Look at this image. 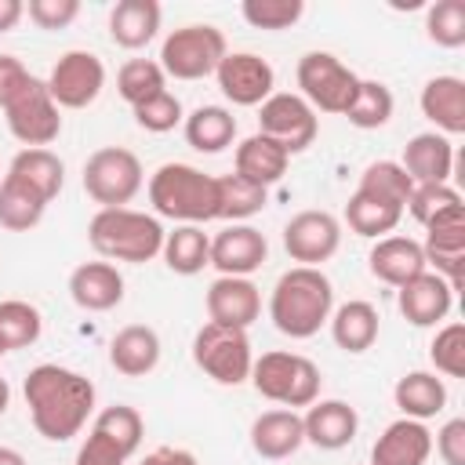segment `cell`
Wrapping results in <instances>:
<instances>
[{"mask_svg": "<svg viewBox=\"0 0 465 465\" xmlns=\"http://www.w3.org/2000/svg\"><path fill=\"white\" fill-rule=\"evenodd\" d=\"M425 229V265H432L436 276H443L454 291L461 287V272H465V203L436 214Z\"/></svg>", "mask_w": 465, "mask_h": 465, "instance_id": "14", "label": "cell"}, {"mask_svg": "<svg viewBox=\"0 0 465 465\" xmlns=\"http://www.w3.org/2000/svg\"><path fill=\"white\" fill-rule=\"evenodd\" d=\"M4 352H7V349H4V341H0V356H4Z\"/></svg>", "mask_w": 465, "mask_h": 465, "instance_id": "55", "label": "cell"}, {"mask_svg": "<svg viewBox=\"0 0 465 465\" xmlns=\"http://www.w3.org/2000/svg\"><path fill=\"white\" fill-rule=\"evenodd\" d=\"M69 298L87 312H109L124 302V276L113 262H84L69 272Z\"/></svg>", "mask_w": 465, "mask_h": 465, "instance_id": "21", "label": "cell"}, {"mask_svg": "<svg viewBox=\"0 0 465 465\" xmlns=\"http://www.w3.org/2000/svg\"><path fill=\"white\" fill-rule=\"evenodd\" d=\"M182 124H185V142L196 153H222L236 138V116L225 105H200Z\"/></svg>", "mask_w": 465, "mask_h": 465, "instance_id": "33", "label": "cell"}, {"mask_svg": "<svg viewBox=\"0 0 465 465\" xmlns=\"http://www.w3.org/2000/svg\"><path fill=\"white\" fill-rule=\"evenodd\" d=\"M25 15L40 29H65L80 15V0H29Z\"/></svg>", "mask_w": 465, "mask_h": 465, "instance_id": "47", "label": "cell"}, {"mask_svg": "<svg viewBox=\"0 0 465 465\" xmlns=\"http://www.w3.org/2000/svg\"><path fill=\"white\" fill-rule=\"evenodd\" d=\"M142 465H200L193 450H182V447H156L142 458Z\"/></svg>", "mask_w": 465, "mask_h": 465, "instance_id": "51", "label": "cell"}, {"mask_svg": "<svg viewBox=\"0 0 465 465\" xmlns=\"http://www.w3.org/2000/svg\"><path fill=\"white\" fill-rule=\"evenodd\" d=\"M160 334L145 323H127L113 334L109 341V363L116 367V374L124 378H145L156 371L160 363Z\"/></svg>", "mask_w": 465, "mask_h": 465, "instance_id": "25", "label": "cell"}, {"mask_svg": "<svg viewBox=\"0 0 465 465\" xmlns=\"http://www.w3.org/2000/svg\"><path fill=\"white\" fill-rule=\"evenodd\" d=\"M149 203L160 218L203 225L218 218V182L193 163H160L149 178Z\"/></svg>", "mask_w": 465, "mask_h": 465, "instance_id": "3", "label": "cell"}, {"mask_svg": "<svg viewBox=\"0 0 465 465\" xmlns=\"http://www.w3.org/2000/svg\"><path fill=\"white\" fill-rule=\"evenodd\" d=\"M403 211L400 207H389V203H378L363 193H352L349 203H345V222L356 236H367V240H381L385 232H392L400 225Z\"/></svg>", "mask_w": 465, "mask_h": 465, "instance_id": "40", "label": "cell"}, {"mask_svg": "<svg viewBox=\"0 0 465 465\" xmlns=\"http://www.w3.org/2000/svg\"><path fill=\"white\" fill-rule=\"evenodd\" d=\"M258 134H265L269 142H276L287 156H298L305 153L316 134H320V120H316V109L294 94V91H272L262 109H258Z\"/></svg>", "mask_w": 465, "mask_h": 465, "instance_id": "10", "label": "cell"}, {"mask_svg": "<svg viewBox=\"0 0 465 465\" xmlns=\"http://www.w3.org/2000/svg\"><path fill=\"white\" fill-rule=\"evenodd\" d=\"M7 178H15L29 193H36L44 203H51L65 185V163L51 149H22V153H15Z\"/></svg>", "mask_w": 465, "mask_h": 465, "instance_id": "28", "label": "cell"}, {"mask_svg": "<svg viewBox=\"0 0 465 465\" xmlns=\"http://www.w3.org/2000/svg\"><path fill=\"white\" fill-rule=\"evenodd\" d=\"M0 465H29V461L22 458V450H15V447H0Z\"/></svg>", "mask_w": 465, "mask_h": 465, "instance_id": "53", "label": "cell"}, {"mask_svg": "<svg viewBox=\"0 0 465 465\" xmlns=\"http://www.w3.org/2000/svg\"><path fill=\"white\" fill-rule=\"evenodd\" d=\"M91 432L105 436L124 458H131V454L142 447L145 421H142V414H138L134 407H127V403H113V407H105V411L94 418V429H91Z\"/></svg>", "mask_w": 465, "mask_h": 465, "instance_id": "39", "label": "cell"}, {"mask_svg": "<svg viewBox=\"0 0 465 465\" xmlns=\"http://www.w3.org/2000/svg\"><path fill=\"white\" fill-rule=\"evenodd\" d=\"M193 363L214 378L218 385H243L251 378V338L240 327H222V323H203L193 334Z\"/></svg>", "mask_w": 465, "mask_h": 465, "instance_id": "8", "label": "cell"}, {"mask_svg": "<svg viewBox=\"0 0 465 465\" xmlns=\"http://www.w3.org/2000/svg\"><path fill=\"white\" fill-rule=\"evenodd\" d=\"M425 33L436 47H461L465 44V4L461 0H436L425 11Z\"/></svg>", "mask_w": 465, "mask_h": 465, "instance_id": "42", "label": "cell"}, {"mask_svg": "<svg viewBox=\"0 0 465 465\" xmlns=\"http://www.w3.org/2000/svg\"><path fill=\"white\" fill-rule=\"evenodd\" d=\"M421 116L436 124L440 134H461L465 131V80L461 76H432L421 87Z\"/></svg>", "mask_w": 465, "mask_h": 465, "instance_id": "26", "label": "cell"}, {"mask_svg": "<svg viewBox=\"0 0 465 465\" xmlns=\"http://www.w3.org/2000/svg\"><path fill=\"white\" fill-rule=\"evenodd\" d=\"M432 454V432L425 421L400 418L385 425V432L371 447V465H425Z\"/></svg>", "mask_w": 465, "mask_h": 465, "instance_id": "22", "label": "cell"}, {"mask_svg": "<svg viewBox=\"0 0 465 465\" xmlns=\"http://www.w3.org/2000/svg\"><path fill=\"white\" fill-rule=\"evenodd\" d=\"M4 120H7V131L25 145V149H47L58 134H62V113L47 91L44 80H29L18 98L4 109Z\"/></svg>", "mask_w": 465, "mask_h": 465, "instance_id": "11", "label": "cell"}, {"mask_svg": "<svg viewBox=\"0 0 465 465\" xmlns=\"http://www.w3.org/2000/svg\"><path fill=\"white\" fill-rule=\"evenodd\" d=\"M341 247V222L331 211H298L287 225H283V251L291 254V262L320 269L327 258H334Z\"/></svg>", "mask_w": 465, "mask_h": 465, "instance_id": "13", "label": "cell"}, {"mask_svg": "<svg viewBox=\"0 0 465 465\" xmlns=\"http://www.w3.org/2000/svg\"><path fill=\"white\" fill-rule=\"evenodd\" d=\"M44 211H47V203L36 193H29L25 185H18L7 174L0 178V225L7 232H29L33 225H40Z\"/></svg>", "mask_w": 465, "mask_h": 465, "instance_id": "38", "label": "cell"}, {"mask_svg": "<svg viewBox=\"0 0 465 465\" xmlns=\"http://www.w3.org/2000/svg\"><path fill=\"white\" fill-rule=\"evenodd\" d=\"M7 407H11V385H7V378H0V418Z\"/></svg>", "mask_w": 465, "mask_h": 465, "instance_id": "54", "label": "cell"}, {"mask_svg": "<svg viewBox=\"0 0 465 465\" xmlns=\"http://www.w3.org/2000/svg\"><path fill=\"white\" fill-rule=\"evenodd\" d=\"M124 461L127 458L105 436H98V432H87V440L80 443V450L73 458V465H124Z\"/></svg>", "mask_w": 465, "mask_h": 465, "instance_id": "50", "label": "cell"}, {"mask_svg": "<svg viewBox=\"0 0 465 465\" xmlns=\"http://www.w3.org/2000/svg\"><path fill=\"white\" fill-rule=\"evenodd\" d=\"M356 193H363V196H371V200H378V203H389V207H400V211H403L407 200H411V193H414V182H411V174L400 167V160H374V163L363 167Z\"/></svg>", "mask_w": 465, "mask_h": 465, "instance_id": "34", "label": "cell"}, {"mask_svg": "<svg viewBox=\"0 0 465 465\" xmlns=\"http://www.w3.org/2000/svg\"><path fill=\"white\" fill-rule=\"evenodd\" d=\"M160 91H167V76L160 69L156 58H127L116 73V94L134 109L149 98H156Z\"/></svg>", "mask_w": 465, "mask_h": 465, "instance_id": "36", "label": "cell"}, {"mask_svg": "<svg viewBox=\"0 0 465 465\" xmlns=\"http://www.w3.org/2000/svg\"><path fill=\"white\" fill-rule=\"evenodd\" d=\"M142 160L124 145H102L84 160V193L102 207H127L142 193Z\"/></svg>", "mask_w": 465, "mask_h": 465, "instance_id": "7", "label": "cell"}, {"mask_svg": "<svg viewBox=\"0 0 465 465\" xmlns=\"http://www.w3.org/2000/svg\"><path fill=\"white\" fill-rule=\"evenodd\" d=\"M163 7L156 0H116L109 11V36L124 51L145 47L160 33Z\"/></svg>", "mask_w": 465, "mask_h": 465, "instance_id": "27", "label": "cell"}, {"mask_svg": "<svg viewBox=\"0 0 465 465\" xmlns=\"http://www.w3.org/2000/svg\"><path fill=\"white\" fill-rule=\"evenodd\" d=\"M214 182H218V218H225L229 225L254 218L269 200V189H262L240 174H218Z\"/></svg>", "mask_w": 465, "mask_h": 465, "instance_id": "35", "label": "cell"}, {"mask_svg": "<svg viewBox=\"0 0 465 465\" xmlns=\"http://www.w3.org/2000/svg\"><path fill=\"white\" fill-rule=\"evenodd\" d=\"M44 84L58 109H87L105 87V65L94 51H65Z\"/></svg>", "mask_w": 465, "mask_h": 465, "instance_id": "12", "label": "cell"}, {"mask_svg": "<svg viewBox=\"0 0 465 465\" xmlns=\"http://www.w3.org/2000/svg\"><path fill=\"white\" fill-rule=\"evenodd\" d=\"M396 305L403 312L407 323L414 327H436L440 320H447L450 305H454V287L436 276V272H418L414 280H407L403 287H396Z\"/></svg>", "mask_w": 465, "mask_h": 465, "instance_id": "18", "label": "cell"}, {"mask_svg": "<svg viewBox=\"0 0 465 465\" xmlns=\"http://www.w3.org/2000/svg\"><path fill=\"white\" fill-rule=\"evenodd\" d=\"M334 312V283L323 269L294 265L287 269L269 294V320L287 338H312Z\"/></svg>", "mask_w": 465, "mask_h": 465, "instance_id": "2", "label": "cell"}, {"mask_svg": "<svg viewBox=\"0 0 465 465\" xmlns=\"http://www.w3.org/2000/svg\"><path fill=\"white\" fill-rule=\"evenodd\" d=\"M302 429H305V443H312L320 450H341L356 440L360 414L345 400H316L305 407Z\"/></svg>", "mask_w": 465, "mask_h": 465, "instance_id": "19", "label": "cell"}, {"mask_svg": "<svg viewBox=\"0 0 465 465\" xmlns=\"http://www.w3.org/2000/svg\"><path fill=\"white\" fill-rule=\"evenodd\" d=\"M458 203H461V193L450 189V185H414V193H411V200H407L403 211L418 225H429L436 214H443V211H450Z\"/></svg>", "mask_w": 465, "mask_h": 465, "instance_id": "46", "label": "cell"}, {"mask_svg": "<svg viewBox=\"0 0 465 465\" xmlns=\"http://www.w3.org/2000/svg\"><path fill=\"white\" fill-rule=\"evenodd\" d=\"M214 76H218V91L232 105H243V109L247 105H262L272 94V87H276L272 65L262 54H254V51H229L218 62Z\"/></svg>", "mask_w": 465, "mask_h": 465, "instance_id": "15", "label": "cell"}, {"mask_svg": "<svg viewBox=\"0 0 465 465\" xmlns=\"http://www.w3.org/2000/svg\"><path fill=\"white\" fill-rule=\"evenodd\" d=\"M29 80H33V73L22 65V58H15V54H0V109H7Z\"/></svg>", "mask_w": 465, "mask_h": 465, "instance_id": "49", "label": "cell"}, {"mask_svg": "<svg viewBox=\"0 0 465 465\" xmlns=\"http://www.w3.org/2000/svg\"><path fill=\"white\" fill-rule=\"evenodd\" d=\"M229 54V44H225V33L214 29V25H203V22H193V25H182V29H171L160 44V69L163 76H174V80H203L218 69V62Z\"/></svg>", "mask_w": 465, "mask_h": 465, "instance_id": "6", "label": "cell"}, {"mask_svg": "<svg viewBox=\"0 0 465 465\" xmlns=\"http://www.w3.org/2000/svg\"><path fill=\"white\" fill-rule=\"evenodd\" d=\"M400 167L411 174L414 185H447L454 171V145L440 131H421L403 145Z\"/></svg>", "mask_w": 465, "mask_h": 465, "instance_id": "20", "label": "cell"}, {"mask_svg": "<svg viewBox=\"0 0 465 465\" xmlns=\"http://www.w3.org/2000/svg\"><path fill=\"white\" fill-rule=\"evenodd\" d=\"M367 265H371V276L389 283V287H403L407 280H414L418 272H425V251L418 240L411 236H381L371 254H367Z\"/></svg>", "mask_w": 465, "mask_h": 465, "instance_id": "24", "label": "cell"}, {"mask_svg": "<svg viewBox=\"0 0 465 465\" xmlns=\"http://www.w3.org/2000/svg\"><path fill=\"white\" fill-rule=\"evenodd\" d=\"M87 243L102 262H153L163 247V225L156 214L131 207H102L87 222Z\"/></svg>", "mask_w": 465, "mask_h": 465, "instance_id": "4", "label": "cell"}, {"mask_svg": "<svg viewBox=\"0 0 465 465\" xmlns=\"http://www.w3.org/2000/svg\"><path fill=\"white\" fill-rule=\"evenodd\" d=\"M302 443H305V429H302V414H298V411L276 407V411H262V414L251 421V447H254L258 458L283 461V458H291Z\"/></svg>", "mask_w": 465, "mask_h": 465, "instance_id": "23", "label": "cell"}, {"mask_svg": "<svg viewBox=\"0 0 465 465\" xmlns=\"http://www.w3.org/2000/svg\"><path fill=\"white\" fill-rule=\"evenodd\" d=\"M378 320H381V316H378V309H374L371 302L352 298V302L338 305L327 323H331L334 345L356 356V352H367V349L378 341Z\"/></svg>", "mask_w": 465, "mask_h": 465, "instance_id": "30", "label": "cell"}, {"mask_svg": "<svg viewBox=\"0 0 465 465\" xmlns=\"http://www.w3.org/2000/svg\"><path fill=\"white\" fill-rule=\"evenodd\" d=\"M232 163H236V171H232V174H240V178H247V182H254V185L269 189V185H276V182L287 174L291 156H287L276 142H269L265 134H258V131H254L251 138H243V142L236 145Z\"/></svg>", "mask_w": 465, "mask_h": 465, "instance_id": "29", "label": "cell"}, {"mask_svg": "<svg viewBox=\"0 0 465 465\" xmlns=\"http://www.w3.org/2000/svg\"><path fill=\"white\" fill-rule=\"evenodd\" d=\"M429 360H432L436 374L465 378V323H458V320L443 323L429 345Z\"/></svg>", "mask_w": 465, "mask_h": 465, "instance_id": "43", "label": "cell"}, {"mask_svg": "<svg viewBox=\"0 0 465 465\" xmlns=\"http://www.w3.org/2000/svg\"><path fill=\"white\" fill-rule=\"evenodd\" d=\"M258 396L294 411V407H309L320 400V385H323V374L320 367L302 356V352H283V349H272V352H262L254 363H251V378Z\"/></svg>", "mask_w": 465, "mask_h": 465, "instance_id": "5", "label": "cell"}, {"mask_svg": "<svg viewBox=\"0 0 465 465\" xmlns=\"http://www.w3.org/2000/svg\"><path fill=\"white\" fill-rule=\"evenodd\" d=\"M163 265L178 276H196L203 265H211V236L203 225H178L174 232H163Z\"/></svg>", "mask_w": 465, "mask_h": 465, "instance_id": "32", "label": "cell"}, {"mask_svg": "<svg viewBox=\"0 0 465 465\" xmlns=\"http://www.w3.org/2000/svg\"><path fill=\"white\" fill-rule=\"evenodd\" d=\"M240 15H243L247 25L276 33V29H291L305 15V4L302 0H243Z\"/></svg>", "mask_w": 465, "mask_h": 465, "instance_id": "44", "label": "cell"}, {"mask_svg": "<svg viewBox=\"0 0 465 465\" xmlns=\"http://www.w3.org/2000/svg\"><path fill=\"white\" fill-rule=\"evenodd\" d=\"M392 400H396V407L403 411V418L429 421V418H436V414L447 407V385H443V378H436L432 371H411V374H403V378L396 381Z\"/></svg>", "mask_w": 465, "mask_h": 465, "instance_id": "31", "label": "cell"}, {"mask_svg": "<svg viewBox=\"0 0 465 465\" xmlns=\"http://www.w3.org/2000/svg\"><path fill=\"white\" fill-rule=\"evenodd\" d=\"M265 258H269L265 232L247 222H232L218 236H211V265L222 276H251L254 269L265 265Z\"/></svg>", "mask_w": 465, "mask_h": 465, "instance_id": "16", "label": "cell"}, {"mask_svg": "<svg viewBox=\"0 0 465 465\" xmlns=\"http://www.w3.org/2000/svg\"><path fill=\"white\" fill-rule=\"evenodd\" d=\"M298 87H302V98L320 109V113H345L349 102L356 98V87H360V76L331 51H309L298 58Z\"/></svg>", "mask_w": 465, "mask_h": 465, "instance_id": "9", "label": "cell"}, {"mask_svg": "<svg viewBox=\"0 0 465 465\" xmlns=\"http://www.w3.org/2000/svg\"><path fill=\"white\" fill-rule=\"evenodd\" d=\"M207 320L222 327L247 331L262 316V291L251 283V276H218L207 287Z\"/></svg>", "mask_w": 465, "mask_h": 465, "instance_id": "17", "label": "cell"}, {"mask_svg": "<svg viewBox=\"0 0 465 465\" xmlns=\"http://www.w3.org/2000/svg\"><path fill=\"white\" fill-rule=\"evenodd\" d=\"M44 331V316L36 305L22 302V298H7L0 302V341L7 352L15 349H29Z\"/></svg>", "mask_w": 465, "mask_h": 465, "instance_id": "41", "label": "cell"}, {"mask_svg": "<svg viewBox=\"0 0 465 465\" xmlns=\"http://www.w3.org/2000/svg\"><path fill=\"white\" fill-rule=\"evenodd\" d=\"M25 15V4L22 0H0V33H11Z\"/></svg>", "mask_w": 465, "mask_h": 465, "instance_id": "52", "label": "cell"}, {"mask_svg": "<svg viewBox=\"0 0 465 465\" xmlns=\"http://www.w3.org/2000/svg\"><path fill=\"white\" fill-rule=\"evenodd\" d=\"M25 407H29V421L33 429L51 440V443H65L73 440L91 411H94V385L91 378H84L80 371H69L62 363H40L25 374Z\"/></svg>", "mask_w": 465, "mask_h": 465, "instance_id": "1", "label": "cell"}, {"mask_svg": "<svg viewBox=\"0 0 465 465\" xmlns=\"http://www.w3.org/2000/svg\"><path fill=\"white\" fill-rule=\"evenodd\" d=\"M432 447L443 458V465H465V418H450L436 432V443Z\"/></svg>", "mask_w": 465, "mask_h": 465, "instance_id": "48", "label": "cell"}, {"mask_svg": "<svg viewBox=\"0 0 465 465\" xmlns=\"http://www.w3.org/2000/svg\"><path fill=\"white\" fill-rule=\"evenodd\" d=\"M131 113H134V124H138L142 131H153V134L174 131V127L185 120L182 102H178V94H171V91H160L156 98H149V102L134 105Z\"/></svg>", "mask_w": 465, "mask_h": 465, "instance_id": "45", "label": "cell"}, {"mask_svg": "<svg viewBox=\"0 0 465 465\" xmlns=\"http://www.w3.org/2000/svg\"><path fill=\"white\" fill-rule=\"evenodd\" d=\"M392 109H396V98L381 80H360L356 98L349 102V109L341 116L360 131H378V127L389 124Z\"/></svg>", "mask_w": 465, "mask_h": 465, "instance_id": "37", "label": "cell"}]
</instances>
